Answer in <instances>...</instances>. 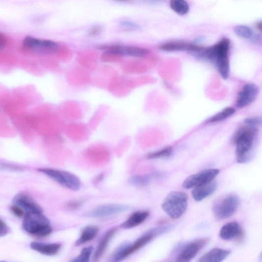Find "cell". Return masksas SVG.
I'll use <instances>...</instances> for the list:
<instances>
[{"label":"cell","mask_w":262,"mask_h":262,"mask_svg":"<svg viewBox=\"0 0 262 262\" xmlns=\"http://www.w3.org/2000/svg\"><path fill=\"white\" fill-rule=\"evenodd\" d=\"M120 1H125V0H120Z\"/></svg>","instance_id":"40"},{"label":"cell","mask_w":262,"mask_h":262,"mask_svg":"<svg viewBox=\"0 0 262 262\" xmlns=\"http://www.w3.org/2000/svg\"><path fill=\"white\" fill-rule=\"evenodd\" d=\"M16 204L27 212H40L43 213L41 207L36 203L29 195L24 193L18 194L12 201Z\"/></svg>","instance_id":"13"},{"label":"cell","mask_w":262,"mask_h":262,"mask_svg":"<svg viewBox=\"0 0 262 262\" xmlns=\"http://www.w3.org/2000/svg\"><path fill=\"white\" fill-rule=\"evenodd\" d=\"M188 205V197L182 192H172L165 199L161 207L172 219H177L185 213Z\"/></svg>","instance_id":"4"},{"label":"cell","mask_w":262,"mask_h":262,"mask_svg":"<svg viewBox=\"0 0 262 262\" xmlns=\"http://www.w3.org/2000/svg\"><path fill=\"white\" fill-rule=\"evenodd\" d=\"M154 237L155 236L152 232L151 231H149L136 240L133 244L129 243L125 248V250L124 251L123 259H124L137 251L139 250L140 249L150 242Z\"/></svg>","instance_id":"14"},{"label":"cell","mask_w":262,"mask_h":262,"mask_svg":"<svg viewBox=\"0 0 262 262\" xmlns=\"http://www.w3.org/2000/svg\"><path fill=\"white\" fill-rule=\"evenodd\" d=\"M23 45L28 48H44L46 49H55L58 45L55 42L49 40H43L28 36L23 41Z\"/></svg>","instance_id":"22"},{"label":"cell","mask_w":262,"mask_h":262,"mask_svg":"<svg viewBox=\"0 0 262 262\" xmlns=\"http://www.w3.org/2000/svg\"><path fill=\"white\" fill-rule=\"evenodd\" d=\"M93 252L92 246L83 248L79 256L73 259L72 262H88Z\"/></svg>","instance_id":"27"},{"label":"cell","mask_w":262,"mask_h":262,"mask_svg":"<svg viewBox=\"0 0 262 262\" xmlns=\"http://www.w3.org/2000/svg\"><path fill=\"white\" fill-rule=\"evenodd\" d=\"M230 41L227 38H223L213 46L208 47L201 46L195 54L214 63L222 78L226 80L230 74Z\"/></svg>","instance_id":"1"},{"label":"cell","mask_w":262,"mask_h":262,"mask_svg":"<svg viewBox=\"0 0 262 262\" xmlns=\"http://www.w3.org/2000/svg\"><path fill=\"white\" fill-rule=\"evenodd\" d=\"M101 29L98 27H95L91 29L90 30V34L91 35H96L97 34Z\"/></svg>","instance_id":"37"},{"label":"cell","mask_w":262,"mask_h":262,"mask_svg":"<svg viewBox=\"0 0 262 262\" xmlns=\"http://www.w3.org/2000/svg\"><path fill=\"white\" fill-rule=\"evenodd\" d=\"M10 210L12 213L19 218L24 216L25 214H24V210L23 209L14 204L11 206Z\"/></svg>","instance_id":"32"},{"label":"cell","mask_w":262,"mask_h":262,"mask_svg":"<svg viewBox=\"0 0 262 262\" xmlns=\"http://www.w3.org/2000/svg\"><path fill=\"white\" fill-rule=\"evenodd\" d=\"M240 205V199L234 195L219 199L213 206L215 217L219 220L228 219L233 215Z\"/></svg>","instance_id":"6"},{"label":"cell","mask_w":262,"mask_h":262,"mask_svg":"<svg viewBox=\"0 0 262 262\" xmlns=\"http://www.w3.org/2000/svg\"><path fill=\"white\" fill-rule=\"evenodd\" d=\"M38 171L69 190L77 191L81 188V180L70 172L46 168H41Z\"/></svg>","instance_id":"5"},{"label":"cell","mask_w":262,"mask_h":262,"mask_svg":"<svg viewBox=\"0 0 262 262\" xmlns=\"http://www.w3.org/2000/svg\"><path fill=\"white\" fill-rule=\"evenodd\" d=\"M208 242L209 239L208 238H201L189 243L182 249L178 256L176 261L179 262L191 261Z\"/></svg>","instance_id":"11"},{"label":"cell","mask_w":262,"mask_h":262,"mask_svg":"<svg viewBox=\"0 0 262 262\" xmlns=\"http://www.w3.org/2000/svg\"><path fill=\"white\" fill-rule=\"evenodd\" d=\"M257 128L246 125L235 133L234 141L235 144V157L240 164H244L252 156L254 140Z\"/></svg>","instance_id":"2"},{"label":"cell","mask_w":262,"mask_h":262,"mask_svg":"<svg viewBox=\"0 0 262 262\" xmlns=\"http://www.w3.org/2000/svg\"><path fill=\"white\" fill-rule=\"evenodd\" d=\"M30 246L33 250L41 254L53 256L58 253L61 245L58 243H44L38 242H32Z\"/></svg>","instance_id":"16"},{"label":"cell","mask_w":262,"mask_h":262,"mask_svg":"<svg viewBox=\"0 0 262 262\" xmlns=\"http://www.w3.org/2000/svg\"><path fill=\"white\" fill-rule=\"evenodd\" d=\"M235 33L242 38L256 43H262V37L256 34L250 28L245 26H238L234 28Z\"/></svg>","instance_id":"21"},{"label":"cell","mask_w":262,"mask_h":262,"mask_svg":"<svg viewBox=\"0 0 262 262\" xmlns=\"http://www.w3.org/2000/svg\"><path fill=\"white\" fill-rule=\"evenodd\" d=\"M1 169L14 172L23 171L24 170L23 168L22 167L7 164H1Z\"/></svg>","instance_id":"31"},{"label":"cell","mask_w":262,"mask_h":262,"mask_svg":"<svg viewBox=\"0 0 262 262\" xmlns=\"http://www.w3.org/2000/svg\"><path fill=\"white\" fill-rule=\"evenodd\" d=\"M255 27L259 31L262 32V21L256 23Z\"/></svg>","instance_id":"38"},{"label":"cell","mask_w":262,"mask_h":262,"mask_svg":"<svg viewBox=\"0 0 262 262\" xmlns=\"http://www.w3.org/2000/svg\"><path fill=\"white\" fill-rule=\"evenodd\" d=\"M121 26L129 31H137L140 29L141 27L138 24L130 21H123L121 23Z\"/></svg>","instance_id":"29"},{"label":"cell","mask_w":262,"mask_h":262,"mask_svg":"<svg viewBox=\"0 0 262 262\" xmlns=\"http://www.w3.org/2000/svg\"><path fill=\"white\" fill-rule=\"evenodd\" d=\"M220 171L218 169H207L193 175L187 178L183 183V187L190 189L213 181L218 176Z\"/></svg>","instance_id":"7"},{"label":"cell","mask_w":262,"mask_h":262,"mask_svg":"<svg viewBox=\"0 0 262 262\" xmlns=\"http://www.w3.org/2000/svg\"><path fill=\"white\" fill-rule=\"evenodd\" d=\"M149 213L146 210H141L135 212L123 223L121 227L123 229H129L140 225L148 217Z\"/></svg>","instance_id":"19"},{"label":"cell","mask_w":262,"mask_h":262,"mask_svg":"<svg viewBox=\"0 0 262 262\" xmlns=\"http://www.w3.org/2000/svg\"><path fill=\"white\" fill-rule=\"evenodd\" d=\"M170 6L174 11L180 15L188 14L190 9L189 5L185 0H171Z\"/></svg>","instance_id":"24"},{"label":"cell","mask_w":262,"mask_h":262,"mask_svg":"<svg viewBox=\"0 0 262 262\" xmlns=\"http://www.w3.org/2000/svg\"><path fill=\"white\" fill-rule=\"evenodd\" d=\"M82 204V202L80 201H73L69 203L66 205V207L70 210L79 208Z\"/></svg>","instance_id":"34"},{"label":"cell","mask_w":262,"mask_h":262,"mask_svg":"<svg viewBox=\"0 0 262 262\" xmlns=\"http://www.w3.org/2000/svg\"><path fill=\"white\" fill-rule=\"evenodd\" d=\"M231 252L220 248H214L205 254L198 261L200 262H221L226 259Z\"/></svg>","instance_id":"18"},{"label":"cell","mask_w":262,"mask_h":262,"mask_svg":"<svg viewBox=\"0 0 262 262\" xmlns=\"http://www.w3.org/2000/svg\"><path fill=\"white\" fill-rule=\"evenodd\" d=\"M196 46L183 41H172L161 45L160 48L166 52L188 51L193 53Z\"/></svg>","instance_id":"17"},{"label":"cell","mask_w":262,"mask_h":262,"mask_svg":"<svg viewBox=\"0 0 262 262\" xmlns=\"http://www.w3.org/2000/svg\"><path fill=\"white\" fill-rule=\"evenodd\" d=\"M259 92L258 87L255 84L252 83L245 84L237 97L236 107L243 108L251 104L256 101Z\"/></svg>","instance_id":"10"},{"label":"cell","mask_w":262,"mask_h":262,"mask_svg":"<svg viewBox=\"0 0 262 262\" xmlns=\"http://www.w3.org/2000/svg\"><path fill=\"white\" fill-rule=\"evenodd\" d=\"M9 228L6 223L2 218L0 219V237L5 236L8 233Z\"/></svg>","instance_id":"33"},{"label":"cell","mask_w":262,"mask_h":262,"mask_svg":"<svg viewBox=\"0 0 262 262\" xmlns=\"http://www.w3.org/2000/svg\"><path fill=\"white\" fill-rule=\"evenodd\" d=\"M117 231L116 228L110 229L102 237L94 253L93 261H97L101 258L106 251L110 241L113 238Z\"/></svg>","instance_id":"20"},{"label":"cell","mask_w":262,"mask_h":262,"mask_svg":"<svg viewBox=\"0 0 262 262\" xmlns=\"http://www.w3.org/2000/svg\"><path fill=\"white\" fill-rule=\"evenodd\" d=\"M259 260H260V261L262 262V253H261V254L260 255Z\"/></svg>","instance_id":"39"},{"label":"cell","mask_w":262,"mask_h":262,"mask_svg":"<svg viewBox=\"0 0 262 262\" xmlns=\"http://www.w3.org/2000/svg\"><path fill=\"white\" fill-rule=\"evenodd\" d=\"M172 153V149L168 147L161 150L149 154L147 157L149 159H157L169 157Z\"/></svg>","instance_id":"28"},{"label":"cell","mask_w":262,"mask_h":262,"mask_svg":"<svg viewBox=\"0 0 262 262\" xmlns=\"http://www.w3.org/2000/svg\"><path fill=\"white\" fill-rule=\"evenodd\" d=\"M7 43V39L6 36L3 34L1 33L0 35V45L1 47H4Z\"/></svg>","instance_id":"35"},{"label":"cell","mask_w":262,"mask_h":262,"mask_svg":"<svg viewBox=\"0 0 262 262\" xmlns=\"http://www.w3.org/2000/svg\"><path fill=\"white\" fill-rule=\"evenodd\" d=\"M100 49H107L112 54L135 58H143L149 54L145 48L131 46L112 45L99 47Z\"/></svg>","instance_id":"8"},{"label":"cell","mask_w":262,"mask_h":262,"mask_svg":"<svg viewBox=\"0 0 262 262\" xmlns=\"http://www.w3.org/2000/svg\"><path fill=\"white\" fill-rule=\"evenodd\" d=\"M235 110L232 107L224 108L213 116L207 120V123H216L227 119L235 113Z\"/></svg>","instance_id":"25"},{"label":"cell","mask_w":262,"mask_h":262,"mask_svg":"<svg viewBox=\"0 0 262 262\" xmlns=\"http://www.w3.org/2000/svg\"><path fill=\"white\" fill-rule=\"evenodd\" d=\"M129 208V206L122 204H105L93 209L88 216L95 218H106L120 214Z\"/></svg>","instance_id":"9"},{"label":"cell","mask_w":262,"mask_h":262,"mask_svg":"<svg viewBox=\"0 0 262 262\" xmlns=\"http://www.w3.org/2000/svg\"><path fill=\"white\" fill-rule=\"evenodd\" d=\"M245 125L257 128L262 123V119L259 117H248L244 121Z\"/></svg>","instance_id":"30"},{"label":"cell","mask_w":262,"mask_h":262,"mask_svg":"<svg viewBox=\"0 0 262 262\" xmlns=\"http://www.w3.org/2000/svg\"><path fill=\"white\" fill-rule=\"evenodd\" d=\"M22 227L28 233L39 238L47 236L53 232L50 221L40 212H27Z\"/></svg>","instance_id":"3"},{"label":"cell","mask_w":262,"mask_h":262,"mask_svg":"<svg viewBox=\"0 0 262 262\" xmlns=\"http://www.w3.org/2000/svg\"><path fill=\"white\" fill-rule=\"evenodd\" d=\"M99 232V228L96 226H87L82 231L79 239L76 241V246H79L94 239Z\"/></svg>","instance_id":"23"},{"label":"cell","mask_w":262,"mask_h":262,"mask_svg":"<svg viewBox=\"0 0 262 262\" xmlns=\"http://www.w3.org/2000/svg\"><path fill=\"white\" fill-rule=\"evenodd\" d=\"M244 232L238 223L232 222L224 225L221 229L220 236L224 240L234 239L240 240L243 238Z\"/></svg>","instance_id":"12"},{"label":"cell","mask_w":262,"mask_h":262,"mask_svg":"<svg viewBox=\"0 0 262 262\" xmlns=\"http://www.w3.org/2000/svg\"><path fill=\"white\" fill-rule=\"evenodd\" d=\"M217 188V183L216 182L211 181L195 187L192 191V196L196 202H201L204 199L213 194Z\"/></svg>","instance_id":"15"},{"label":"cell","mask_w":262,"mask_h":262,"mask_svg":"<svg viewBox=\"0 0 262 262\" xmlns=\"http://www.w3.org/2000/svg\"><path fill=\"white\" fill-rule=\"evenodd\" d=\"M142 1L146 3L155 4L163 1L164 0H142Z\"/></svg>","instance_id":"36"},{"label":"cell","mask_w":262,"mask_h":262,"mask_svg":"<svg viewBox=\"0 0 262 262\" xmlns=\"http://www.w3.org/2000/svg\"><path fill=\"white\" fill-rule=\"evenodd\" d=\"M153 175H135L130 178L129 183L135 186L143 187L150 183L153 179Z\"/></svg>","instance_id":"26"}]
</instances>
